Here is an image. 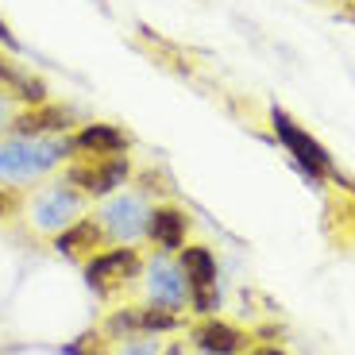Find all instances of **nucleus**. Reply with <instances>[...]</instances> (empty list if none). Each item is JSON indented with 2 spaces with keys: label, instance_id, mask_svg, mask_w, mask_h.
I'll use <instances>...</instances> for the list:
<instances>
[{
  "label": "nucleus",
  "instance_id": "f257e3e1",
  "mask_svg": "<svg viewBox=\"0 0 355 355\" xmlns=\"http://www.w3.org/2000/svg\"><path fill=\"white\" fill-rule=\"evenodd\" d=\"M70 139L66 135H16L8 132L0 139V182L31 186L62 162H70Z\"/></svg>",
  "mask_w": 355,
  "mask_h": 355
},
{
  "label": "nucleus",
  "instance_id": "f03ea898",
  "mask_svg": "<svg viewBox=\"0 0 355 355\" xmlns=\"http://www.w3.org/2000/svg\"><path fill=\"white\" fill-rule=\"evenodd\" d=\"M270 132H275V139L286 147V155H290L297 166L305 170V174L313 178V182H324V178H332V182H344V174H340L336 159L329 155V147L317 139V135H309L297 120H293L286 108H270Z\"/></svg>",
  "mask_w": 355,
  "mask_h": 355
},
{
  "label": "nucleus",
  "instance_id": "7ed1b4c3",
  "mask_svg": "<svg viewBox=\"0 0 355 355\" xmlns=\"http://www.w3.org/2000/svg\"><path fill=\"white\" fill-rule=\"evenodd\" d=\"M143 278V259L135 248L120 243V248H108V251H97L93 259H85V282L89 290L97 293V297H116L120 290Z\"/></svg>",
  "mask_w": 355,
  "mask_h": 355
},
{
  "label": "nucleus",
  "instance_id": "20e7f679",
  "mask_svg": "<svg viewBox=\"0 0 355 355\" xmlns=\"http://www.w3.org/2000/svg\"><path fill=\"white\" fill-rule=\"evenodd\" d=\"M66 182L85 197H112L132 182V159L128 155H112V159H89L78 155L66 166Z\"/></svg>",
  "mask_w": 355,
  "mask_h": 355
},
{
  "label": "nucleus",
  "instance_id": "39448f33",
  "mask_svg": "<svg viewBox=\"0 0 355 355\" xmlns=\"http://www.w3.org/2000/svg\"><path fill=\"white\" fill-rule=\"evenodd\" d=\"M178 266L186 275V286H189V305L193 313L201 317H213L220 309V293H216V255L213 248L205 243H186L178 251Z\"/></svg>",
  "mask_w": 355,
  "mask_h": 355
},
{
  "label": "nucleus",
  "instance_id": "423d86ee",
  "mask_svg": "<svg viewBox=\"0 0 355 355\" xmlns=\"http://www.w3.org/2000/svg\"><path fill=\"white\" fill-rule=\"evenodd\" d=\"M85 201L89 197L78 193L70 182H54V186L39 189V193L31 197V224H35L39 232H46V236H54V232L70 228V224L78 220Z\"/></svg>",
  "mask_w": 355,
  "mask_h": 355
},
{
  "label": "nucleus",
  "instance_id": "0eeeda50",
  "mask_svg": "<svg viewBox=\"0 0 355 355\" xmlns=\"http://www.w3.org/2000/svg\"><path fill=\"white\" fill-rule=\"evenodd\" d=\"M147 201H143V193H112L105 197V205H101V228H105V236L112 243H135L147 232Z\"/></svg>",
  "mask_w": 355,
  "mask_h": 355
},
{
  "label": "nucleus",
  "instance_id": "6e6552de",
  "mask_svg": "<svg viewBox=\"0 0 355 355\" xmlns=\"http://www.w3.org/2000/svg\"><path fill=\"white\" fill-rule=\"evenodd\" d=\"M182 329L178 313L162 309V305H128V309H116L105 320V332L112 340H135V336H155V332H174Z\"/></svg>",
  "mask_w": 355,
  "mask_h": 355
},
{
  "label": "nucleus",
  "instance_id": "1a4fd4ad",
  "mask_svg": "<svg viewBox=\"0 0 355 355\" xmlns=\"http://www.w3.org/2000/svg\"><path fill=\"white\" fill-rule=\"evenodd\" d=\"M70 139L73 159L78 155H89V159H112V155H128L135 147L132 132H124L120 124H105V120H89L78 132L66 135Z\"/></svg>",
  "mask_w": 355,
  "mask_h": 355
},
{
  "label": "nucleus",
  "instance_id": "9d476101",
  "mask_svg": "<svg viewBox=\"0 0 355 355\" xmlns=\"http://www.w3.org/2000/svg\"><path fill=\"white\" fill-rule=\"evenodd\" d=\"M147 270V297H151V305H162V309L178 313L186 309L189 302V286H186V275H182V266L170 263L166 255H155L151 263L143 266Z\"/></svg>",
  "mask_w": 355,
  "mask_h": 355
},
{
  "label": "nucleus",
  "instance_id": "9b49d317",
  "mask_svg": "<svg viewBox=\"0 0 355 355\" xmlns=\"http://www.w3.org/2000/svg\"><path fill=\"white\" fill-rule=\"evenodd\" d=\"M162 255H174V251L186 248V236H189V213L182 205H155L147 213V232H143Z\"/></svg>",
  "mask_w": 355,
  "mask_h": 355
},
{
  "label": "nucleus",
  "instance_id": "f8f14e48",
  "mask_svg": "<svg viewBox=\"0 0 355 355\" xmlns=\"http://www.w3.org/2000/svg\"><path fill=\"white\" fill-rule=\"evenodd\" d=\"M189 340H193V347L205 355H240V352H248V344H251V336L240 324L220 320V317H205L201 324H193V329H189Z\"/></svg>",
  "mask_w": 355,
  "mask_h": 355
},
{
  "label": "nucleus",
  "instance_id": "ddd939ff",
  "mask_svg": "<svg viewBox=\"0 0 355 355\" xmlns=\"http://www.w3.org/2000/svg\"><path fill=\"white\" fill-rule=\"evenodd\" d=\"M8 128H12L16 135H70L73 112H70V108H62V105H51V101H43V105L19 108V112L8 120Z\"/></svg>",
  "mask_w": 355,
  "mask_h": 355
},
{
  "label": "nucleus",
  "instance_id": "4468645a",
  "mask_svg": "<svg viewBox=\"0 0 355 355\" xmlns=\"http://www.w3.org/2000/svg\"><path fill=\"white\" fill-rule=\"evenodd\" d=\"M105 228H101V220L97 216H78V220L70 224V228H62V232H54V240H51V248L58 251V255H66V259H93L101 248H105Z\"/></svg>",
  "mask_w": 355,
  "mask_h": 355
},
{
  "label": "nucleus",
  "instance_id": "2eb2a0df",
  "mask_svg": "<svg viewBox=\"0 0 355 355\" xmlns=\"http://www.w3.org/2000/svg\"><path fill=\"white\" fill-rule=\"evenodd\" d=\"M0 93L12 101H19V105H43L46 97V81L35 78L31 70H24L19 62H12L8 54H0Z\"/></svg>",
  "mask_w": 355,
  "mask_h": 355
},
{
  "label": "nucleus",
  "instance_id": "dca6fc26",
  "mask_svg": "<svg viewBox=\"0 0 355 355\" xmlns=\"http://www.w3.org/2000/svg\"><path fill=\"white\" fill-rule=\"evenodd\" d=\"M19 209H24V193H16L12 186H0V220L19 216Z\"/></svg>",
  "mask_w": 355,
  "mask_h": 355
},
{
  "label": "nucleus",
  "instance_id": "f3484780",
  "mask_svg": "<svg viewBox=\"0 0 355 355\" xmlns=\"http://www.w3.org/2000/svg\"><path fill=\"white\" fill-rule=\"evenodd\" d=\"M101 347H105V340H101L97 332H85L78 344L66 347V355H101Z\"/></svg>",
  "mask_w": 355,
  "mask_h": 355
},
{
  "label": "nucleus",
  "instance_id": "a211bd4d",
  "mask_svg": "<svg viewBox=\"0 0 355 355\" xmlns=\"http://www.w3.org/2000/svg\"><path fill=\"white\" fill-rule=\"evenodd\" d=\"M116 355H159V344L155 340H135V344H124Z\"/></svg>",
  "mask_w": 355,
  "mask_h": 355
},
{
  "label": "nucleus",
  "instance_id": "6ab92c4d",
  "mask_svg": "<svg viewBox=\"0 0 355 355\" xmlns=\"http://www.w3.org/2000/svg\"><path fill=\"white\" fill-rule=\"evenodd\" d=\"M0 43L8 46V51H12V54H16V51H19V39H16V35H12V31H8V24H4V19H0Z\"/></svg>",
  "mask_w": 355,
  "mask_h": 355
},
{
  "label": "nucleus",
  "instance_id": "aec40b11",
  "mask_svg": "<svg viewBox=\"0 0 355 355\" xmlns=\"http://www.w3.org/2000/svg\"><path fill=\"white\" fill-rule=\"evenodd\" d=\"M240 355H286L278 344H263V347H248V352H240Z\"/></svg>",
  "mask_w": 355,
  "mask_h": 355
},
{
  "label": "nucleus",
  "instance_id": "412c9836",
  "mask_svg": "<svg viewBox=\"0 0 355 355\" xmlns=\"http://www.w3.org/2000/svg\"><path fill=\"white\" fill-rule=\"evenodd\" d=\"M12 116H16V112H12ZM12 116H8V97H4V93H0V124H8Z\"/></svg>",
  "mask_w": 355,
  "mask_h": 355
},
{
  "label": "nucleus",
  "instance_id": "4be33fe9",
  "mask_svg": "<svg viewBox=\"0 0 355 355\" xmlns=\"http://www.w3.org/2000/svg\"><path fill=\"white\" fill-rule=\"evenodd\" d=\"M159 355H182V344H170L166 352H159Z\"/></svg>",
  "mask_w": 355,
  "mask_h": 355
}]
</instances>
